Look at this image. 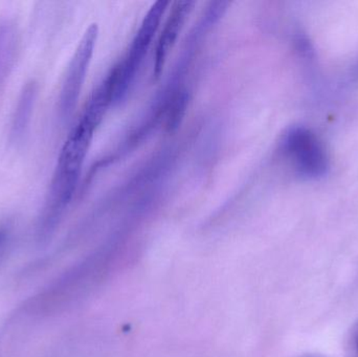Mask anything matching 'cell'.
<instances>
[{
    "instance_id": "6",
    "label": "cell",
    "mask_w": 358,
    "mask_h": 357,
    "mask_svg": "<svg viewBox=\"0 0 358 357\" xmlns=\"http://www.w3.org/2000/svg\"><path fill=\"white\" fill-rule=\"evenodd\" d=\"M38 96V85L31 81L23 86L13 115L10 138L14 142L22 140L29 130Z\"/></svg>"
},
{
    "instance_id": "5",
    "label": "cell",
    "mask_w": 358,
    "mask_h": 357,
    "mask_svg": "<svg viewBox=\"0 0 358 357\" xmlns=\"http://www.w3.org/2000/svg\"><path fill=\"white\" fill-rule=\"evenodd\" d=\"M194 6H195L194 1H178L173 4V8L164 25L163 31L157 40V48H155V67H153V75L155 78H159L163 73L168 57L176 46L179 35L185 27V21L191 15Z\"/></svg>"
},
{
    "instance_id": "7",
    "label": "cell",
    "mask_w": 358,
    "mask_h": 357,
    "mask_svg": "<svg viewBox=\"0 0 358 357\" xmlns=\"http://www.w3.org/2000/svg\"><path fill=\"white\" fill-rule=\"evenodd\" d=\"M18 50V31L8 20L0 22V83L10 73Z\"/></svg>"
},
{
    "instance_id": "4",
    "label": "cell",
    "mask_w": 358,
    "mask_h": 357,
    "mask_svg": "<svg viewBox=\"0 0 358 357\" xmlns=\"http://www.w3.org/2000/svg\"><path fill=\"white\" fill-rule=\"evenodd\" d=\"M99 37V27L92 23L86 29L69 61L59 98V112L67 119L75 110L92 63Z\"/></svg>"
},
{
    "instance_id": "9",
    "label": "cell",
    "mask_w": 358,
    "mask_h": 357,
    "mask_svg": "<svg viewBox=\"0 0 358 357\" xmlns=\"http://www.w3.org/2000/svg\"><path fill=\"white\" fill-rule=\"evenodd\" d=\"M357 351H358V335H357Z\"/></svg>"
},
{
    "instance_id": "3",
    "label": "cell",
    "mask_w": 358,
    "mask_h": 357,
    "mask_svg": "<svg viewBox=\"0 0 358 357\" xmlns=\"http://www.w3.org/2000/svg\"><path fill=\"white\" fill-rule=\"evenodd\" d=\"M281 149L301 177L320 180L329 171L327 151L319 136L305 126H294L283 136Z\"/></svg>"
},
{
    "instance_id": "1",
    "label": "cell",
    "mask_w": 358,
    "mask_h": 357,
    "mask_svg": "<svg viewBox=\"0 0 358 357\" xmlns=\"http://www.w3.org/2000/svg\"><path fill=\"white\" fill-rule=\"evenodd\" d=\"M106 112L103 105L88 101L79 121L67 136L57 161L44 207L42 230L45 232L56 226L57 220L73 199L94 132Z\"/></svg>"
},
{
    "instance_id": "2",
    "label": "cell",
    "mask_w": 358,
    "mask_h": 357,
    "mask_svg": "<svg viewBox=\"0 0 358 357\" xmlns=\"http://www.w3.org/2000/svg\"><path fill=\"white\" fill-rule=\"evenodd\" d=\"M169 4V1L159 0L151 6L141 23L140 29L134 36L125 58L111 71L115 80L113 103L121 102L130 89Z\"/></svg>"
},
{
    "instance_id": "8",
    "label": "cell",
    "mask_w": 358,
    "mask_h": 357,
    "mask_svg": "<svg viewBox=\"0 0 358 357\" xmlns=\"http://www.w3.org/2000/svg\"><path fill=\"white\" fill-rule=\"evenodd\" d=\"M4 240H6V233L3 231H0V247L3 245Z\"/></svg>"
}]
</instances>
